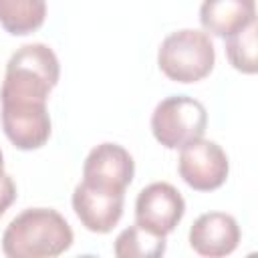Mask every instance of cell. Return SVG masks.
Segmentation results:
<instances>
[{"instance_id": "6da1fadb", "label": "cell", "mask_w": 258, "mask_h": 258, "mask_svg": "<svg viewBox=\"0 0 258 258\" xmlns=\"http://www.w3.org/2000/svg\"><path fill=\"white\" fill-rule=\"evenodd\" d=\"M69 222L50 208H28L4 230L2 252L10 258H54L73 246Z\"/></svg>"}, {"instance_id": "7a4b0ae2", "label": "cell", "mask_w": 258, "mask_h": 258, "mask_svg": "<svg viewBox=\"0 0 258 258\" xmlns=\"http://www.w3.org/2000/svg\"><path fill=\"white\" fill-rule=\"evenodd\" d=\"M60 77V64L52 48L42 42L20 46L6 64L0 101L46 103Z\"/></svg>"}, {"instance_id": "3957f363", "label": "cell", "mask_w": 258, "mask_h": 258, "mask_svg": "<svg viewBox=\"0 0 258 258\" xmlns=\"http://www.w3.org/2000/svg\"><path fill=\"white\" fill-rule=\"evenodd\" d=\"M216 62V50L210 36L196 28H183L167 34L157 52L159 71L175 83H198L206 79Z\"/></svg>"}, {"instance_id": "277c9868", "label": "cell", "mask_w": 258, "mask_h": 258, "mask_svg": "<svg viewBox=\"0 0 258 258\" xmlns=\"http://www.w3.org/2000/svg\"><path fill=\"white\" fill-rule=\"evenodd\" d=\"M208 127L206 107L187 95H173L157 103L151 115L153 137L167 149H181L204 137Z\"/></svg>"}, {"instance_id": "5b68a950", "label": "cell", "mask_w": 258, "mask_h": 258, "mask_svg": "<svg viewBox=\"0 0 258 258\" xmlns=\"http://www.w3.org/2000/svg\"><path fill=\"white\" fill-rule=\"evenodd\" d=\"M179 177L196 191H214L224 185L230 163L226 151L210 139H196L181 147L177 161Z\"/></svg>"}, {"instance_id": "8992f818", "label": "cell", "mask_w": 258, "mask_h": 258, "mask_svg": "<svg viewBox=\"0 0 258 258\" xmlns=\"http://www.w3.org/2000/svg\"><path fill=\"white\" fill-rule=\"evenodd\" d=\"M185 214L181 194L167 181H155L143 187L135 202V224L143 230L167 236Z\"/></svg>"}, {"instance_id": "52a82bcc", "label": "cell", "mask_w": 258, "mask_h": 258, "mask_svg": "<svg viewBox=\"0 0 258 258\" xmlns=\"http://www.w3.org/2000/svg\"><path fill=\"white\" fill-rule=\"evenodd\" d=\"M0 117L4 135L14 147L22 151L38 149L50 137V117L46 103L2 101Z\"/></svg>"}, {"instance_id": "ba28073f", "label": "cell", "mask_w": 258, "mask_h": 258, "mask_svg": "<svg viewBox=\"0 0 258 258\" xmlns=\"http://www.w3.org/2000/svg\"><path fill=\"white\" fill-rule=\"evenodd\" d=\"M135 161L129 151L117 143H101L93 147L83 163V181L105 191H121L133 181Z\"/></svg>"}, {"instance_id": "9c48e42d", "label": "cell", "mask_w": 258, "mask_h": 258, "mask_svg": "<svg viewBox=\"0 0 258 258\" xmlns=\"http://www.w3.org/2000/svg\"><path fill=\"white\" fill-rule=\"evenodd\" d=\"M125 194L105 191L81 181L73 191V210L81 224L95 234L111 232L123 216Z\"/></svg>"}, {"instance_id": "30bf717a", "label": "cell", "mask_w": 258, "mask_h": 258, "mask_svg": "<svg viewBox=\"0 0 258 258\" xmlns=\"http://www.w3.org/2000/svg\"><path fill=\"white\" fill-rule=\"evenodd\" d=\"M240 244L238 222L224 212L202 214L189 228V246L208 258L232 254Z\"/></svg>"}, {"instance_id": "8fae6325", "label": "cell", "mask_w": 258, "mask_h": 258, "mask_svg": "<svg viewBox=\"0 0 258 258\" xmlns=\"http://www.w3.org/2000/svg\"><path fill=\"white\" fill-rule=\"evenodd\" d=\"M200 22L206 32L228 38L248 24L256 22L254 0H204L200 8Z\"/></svg>"}, {"instance_id": "7c38bea8", "label": "cell", "mask_w": 258, "mask_h": 258, "mask_svg": "<svg viewBox=\"0 0 258 258\" xmlns=\"http://www.w3.org/2000/svg\"><path fill=\"white\" fill-rule=\"evenodd\" d=\"M44 18L46 0H0V26L14 36L36 32Z\"/></svg>"}, {"instance_id": "4fadbf2b", "label": "cell", "mask_w": 258, "mask_h": 258, "mask_svg": "<svg viewBox=\"0 0 258 258\" xmlns=\"http://www.w3.org/2000/svg\"><path fill=\"white\" fill-rule=\"evenodd\" d=\"M113 252L119 258H159L165 254V236L151 234L135 224L117 236Z\"/></svg>"}, {"instance_id": "5bb4252c", "label": "cell", "mask_w": 258, "mask_h": 258, "mask_svg": "<svg viewBox=\"0 0 258 258\" xmlns=\"http://www.w3.org/2000/svg\"><path fill=\"white\" fill-rule=\"evenodd\" d=\"M226 54L236 71L246 75L256 73V22L226 38Z\"/></svg>"}, {"instance_id": "9a60e30c", "label": "cell", "mask_w": 258, "mask_h": 258, "mask_svg": "<svg viewBox=\"0 0 258 258\" xmlns=\"http://www.w3.org/2000/svg\"><path fill=\"white\" fill-rule=\"evenodd\" d=\"M16 200V185L8 173L0 175V218Z\"/></svg>"}, {"instance_id": "2e32d148", "label": "cell", "mask_w": 258, "mask_h": 258, "mask_svg": "<svg viewBox=\"0 0 258 258\" xmlns=\"http://www.w3.org/2000/svg\"><path fill=\"white\" fill-rule=\"evenodd\" d=\"M4 173V157H2V149H0V175Z\"/></svg>"}]
</instances>
